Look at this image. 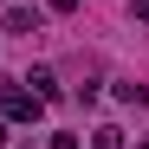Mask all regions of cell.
Instances as JSON below:
<instances>
[{"mask_svg": "<svg viewBox=\"0 0 149 149\" xmlns=\"http://www.w3.org/2000/svg\"><path fill=\"white\" fill-rule=\"evenodd\" d=\"M0 110H7V123H33L45 110V97H33L26 84H13V78H0Z\"/></svg>", "mask_w": 149, "mask_h": 149, "instance_id": "1", "label": "cell"}, {"mask_svg": "<svg viewBox=\"0 0 149 149\" xmlns=\"http://www.w3.org/2000/svg\"><path fill=\"white\" fill-rule=\"evenodd\" d=\"M26 84H33V97H45V104H52V97H58V71H52V65H39Z\"/></svg>", "mask_w": 149, "mask_h": 149, "instance_id": "2", "label": "cell"}, {"mask_svg": "<svg viewBox=\"0 0 149 149\" xmlns=\"http://www.w3.org/2000/svg\"><path fill=\"white\" fill-rule=\"evenodd\" d=\"M7 33H26V39H33V33H39V7H13V13H7Z\"/></svg>", "mask_w": 149, "mask_h": 149, "instance_id": "3", "label": "cell"}, {"mask_svg": "<svg viewBox=\"0 0 149 149\" xmlns=\"http://www.w3.org/2000/svg\"><path fill=\"white\" fill-rule=\"evenodd\" d=\"M91 149H123V130L104 123V130H91Z\"/></svg>", "mask_w": 149, "mask_h": 149, "instance_id": "4", "label": "cell"}, {"mask_svg": "<svg viewBox=\"0 0 149 149\" xmlns=\"http://www.w3.org/2000/svg\"><path fill=\"white\" fill-rule=\"evenodd\" d=\"M45 149H78V136H71V130H52V136H45Z\"/></svg>", "mask_w": 149, "mask_h": 149, "instance_id": "5", "label": "cell"}, {"mask_svg": "<svg viewBox=\"0 0 149 149\" xmlns=\"http://www.w3.org/2000/svg\"><path fill=\"white\" fill-rule=\"evenodd\" d=\"M130 13H136V19H149V0H130Z\"/></svg>", "mask_w": 149, "mask_h": 149, "instance_id": "6", "label": "cell"}, {"mask_svg": "<svg viewBox=\"0 0 149 149\" xmlns=\"http://www.w3.org/2000/svg\"><path fill=\"white\" fill-rule=\"evenodd\" d=\"M71 7H78V0H52V13H71Z\"/></svg>", "mask_w": 149, "mask_h": 149, "instance_id": "7", "label": "cell"}, {"mask_svg": "<svg viewBox=\"0 0 149 149\" xmlns=\"http://www.w3.org/2000/svg\"><path fill=\"white\" fill-rule=\"evenodd\" d=\"M143 149H149V136H143Z\"/></svg>", "mask_w": 149, "mask_h": 149, "instance_id": "8", "label": "cell"}]
</instances>
